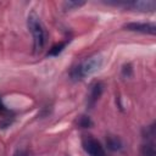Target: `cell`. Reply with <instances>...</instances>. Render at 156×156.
I'll return each instance as SVG.
<instances>
[{
  "mask_svg": "<svg viewBox=\"0 0 156 156\" xmlns=\"http://www.w3.org/2000/svg\"><path fill=\"white\" fill-rule=\"evenodd\" d=\"M13 156H27V154H26V151H23V150H18Z\"/></svg>",
  "mask_w": 156,
  "mask_h": 156,
  "instance_id": "13",
  "label": "cell"
},
{
  "mask_svg": "<svg viewBox=\"0 0 156 156\" xmlns=\"http://www.w3.org/2000/svg\"><path fill=\"white\" fill-rule=\"evenodd\" d=\"M102 89H104V87H102V84H101L100 82H95V83L91 85L90 94H89V96H88V105H89L90 107H93V106L95 105V102L99 100V98H100L101 94H102Z\"/></svg>",
  "mask_w": 156,
  "mask_h": 156,
  "instance_id": "5",
  "label": "cell"
},
{
  "mask_svg": "<svg viewBox=\"0 0 156 156\" xmlns=\"http://www.w3.org/2000/svg\"><path fill=\"white\" fill-rule=\"evenodd\" d=\"M63 5H65L66 9L71 10V9H73V7H79V6L84 5V1H66Z\"/></svg>",
  "mask_w": 156,
  "mask_h": 156,
  "instance_id": "11",
  "label": "cell"
},
{
  "mask_svg": "<svg viewBox=\"0 0 156 156\" xmlns=\"http://www.w3.org/2000/svg\"><path fill=\"white\" fill-rule=\"evenodd\" d=\"M76 123H77V126L80 127V128H90V127L93 126V122H91L90 117H88V116H79V117L77 118Z\"/></svg>",
  "mask_w": 156,
  "mask_h": 156,
  "instance_id": "9",
  "label": "cell"
},
{
  "mask_svg": "<svg viewBox=\"0 0 156 156\" xmlns=\"http://www.w3.org/2000/svg\"><path fill=\"white\" fill-rule=\"evenodd\" d=\"M106 146L111 151H118V150L122 149L123 143H122V140L118 136H116V135H108L106 138Z\"/></svg>",
  "mask_w": 156,
  "mask_h": 156,
  "instance_id": "7",
  "label": "cell"
},
{
  "mask_svg": "<svg viewBox=\"0 0 156 156\" xmlns=\"http://www.w3.org/2000/svg\"><path fill=\"white\" fill-rule=\"evenodd\" d=\"M27 26L29 32L32 33L33 37V44H34V51H41L43 48L46 44V32L45 28L40 21V18L38 17V15L35 12H30L28 18H27Z\"/></svg>",
  "mask_w": 156,
  "mask_h": 156,
  "instance_id": "1",
  "label": "cell"
},
{
  "mask_svg": "<svg viewBox=\"0 0 156 156\" xmlns=\"http://www.w3.org/2000/svg\"><path fill=\"white\" fill-rule=\"evenodd\" d=\"M123 28L127 30L144 33V34H151V35H154L156 33V26L151 22H129V23H126L123 26Z\"/></svg>",
  "mask_w": 156,
  "mask_h": 156,
  "instance_id": "4",
  "label": "cell"
},
{
  "mask_svg": "<svg viewBox=\"0 0 156 156\" xmlns=\"http://www.w3.org/2000/svg\"><path fill=\"white\" fill-rule=\"evenodd\" d=\"M100 66H101V58L99 56H93V57H89L85 61L78 63L77 66H74L71 69L69 76L73 80H82L87 76H90L95 71H98Z\"/></svg>",
  "mask_w": 156,
  "mask_h": 156,
  "instance_id": "2",
  "label": "cell"
},
{
  "mask_svg": "<svg viewBox=\"0 0 156 156\" xmlns=\"http://www.w3.org/2000/svg\"><path fill=\"white\" fill-rule=\"evenodd\" d=\"M141 156H155L156 155V150H155V145L154 143H146L141 146Z\"/></svg>",
  "mask_w": 156,
  "mask_h": 156,
  "instance_id": "8",
  "label": "cell"
},
{
  "mask_svg": "<svg viewBox=\"0 0 156 156\" xmlns=\"http://www.w3.org/2000/svg\"><path fill=\"white\" fill-rule=\"evenodd\" d=\"M124 6H132L134 9H138L140 11H152L156 7V2L155 1H150V0H140V1H132V2H126Z\"/></svg>",
  "mask_w": 156,
  "mask_h": 156,
  "instance_id": "6",
  "label": "cell"
},
{
  "mask_svg": "<svg viewBox=\"0 0 156 156\" xmlns=\"http://www.w3.org/2000/svg\"><path fill=\"white\" fill-rule=\"evenodd\" d=\"M82 146L89 156H106L102 144L91 135H84L82 138Z\"/></svg>",
  "mask_w": 156,
  "mask_h": 156,
  "instance_id": "3",
  "label": "cell"
},
{
  "mask_svg": "<svg viewBox=\"0 0 156 156\" xmlns=\"http://www.w3.org/2000/svg\"><path fill=\"white\" fill-rule=\"evenodd\" d=\"M6 112H7V108H6L5 104L2 102V100H1V98H0V115H4V113H6Z\"/></svg>",
  "mask_w": 156,
  "mask_h": 156,
  "instance_id": "12",
  "label": "cell"
},
{
  "mask_svg": "<svg viewBox=\"0 0 156 156\" xmlns=\"http://www.w3.org/2000/svg\"><path fill=\"white\" fill-rule=\"evenodd\" d=\"M66 45H67V41H62V43H58V44L54 45V46L50 49V51L48 52V55H49V56H57V55L65 49Z\"/></svg>",
  "mask_w": 156,
  "mask_h": 156,
  "instance_id": "10",
  "label": "cell"
}]
</instances>
